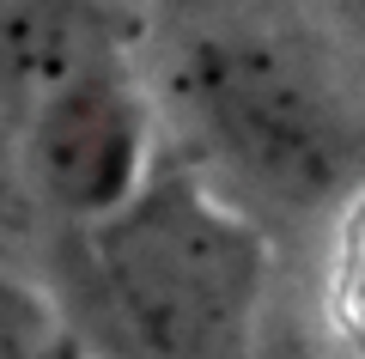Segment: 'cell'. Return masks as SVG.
Returning a JSON list of instances; mask_svg holds the SVG:
<instances>
[{"mask_svg": "<svg viewBox=\"0 0 365 359\" xmlns=\"http://www.w3.org/2000/svg\"><path fill=\"white\" fill-rule=\"evenodd\" d=\"M323 323L347 359H365V177L341 195L323 262Z\"/></svg>", "mask_w": 365, "mask_h": 359, "instance_id": "obj_4", "label": "cell"}, {"mask_svg": "<svg viewBox=\"0 0 365 359\" xmlns=\"http://www.w3.org/2000/svg\"><path fill=\"white\" fill-rule=\"evenodd\" d=\"M177 86L220 158L274 201L311 207L353 189L359 134L304 43L256 25L201 31L182 49Z\"/></svg>", "mask_w": 365, "mask_h": 359, "instance_id": "obj_2", "label": "cell"}, {"mask_svg": "<svg viewBox=\"0 0 365 359\" xmlns=\"http://www.w3.org/2000/svg\"><path fill=\"white\" fill-rule=\"evenodd\" d=\"M79 335L67 329L61 305L25 274L0 268V359H79Z\"/></svg>", "mask_w": 365, "mask_h": 359, "instance_id": "obj_5", "label": "cell"}, {"mask_svg": "<svg viewBox=\"0 0 365 359\" xmlns=\"http://www.w3.org/2000/svg\"><path fill=\"white\" fill-rule=\"evenodd\" d=\"M153 98L122 61H79L43 91L25 134V177L49 213L98 231L158 177Z\"/></svg>", "mask_w": 365, "mask_h": 359, "instance_id": "obj_3", "label": "cell"}, {"mask_svg": "<svg viewBox=\"0 0 365 359\" xmlns=\"http://www.w3.org/2000/svg\"><path fill=\"white\" fill-rule=\"evenodd\" d=\"M79 359H86V353H79Z\"/></svg>", "mask_w": 365, "mask_h": 359, "instance_id": "obj_7", "label": "cell"}, {"mask_svg": "<svg viewBox=\"0 0 365 359\" xmlns=\"http://www.w3.org/2000/svg\"><path fill=\"white\" fill-rule=\"evenodd\" d=\"M86 280L116 359H244L268 244L195 171L158 165L146 195L86 231Z\"/></svg>", "mask_w": 365, "mask_h": 359, "instance_id": "obj_1", "label": "cell"}, {"mask_svg": "<svg viewBox=\"0 0 365 359\" xmlns=\"http://www.w3.org/2000/svg\"><path fill=\"white\" fill-rule=\"evenodd\" d=\"M353 19H359V25H365V6H359V13H353Z\"/></svg>", "mask_w": 365, "mask_h": 359, "instance_id": "obj_6", "label": "cell"}]
</instances>
